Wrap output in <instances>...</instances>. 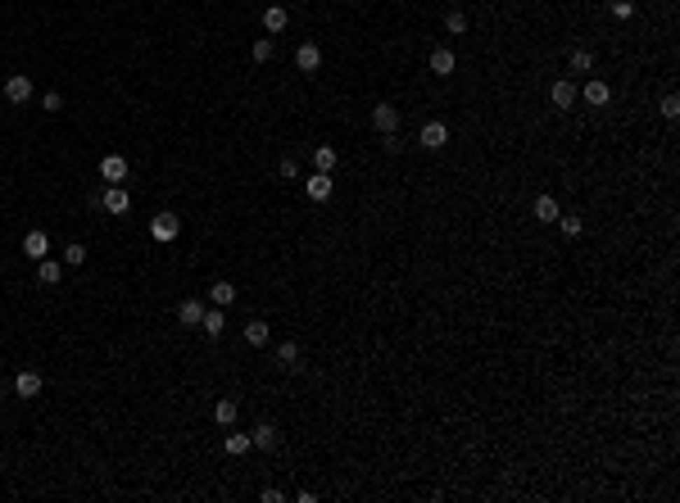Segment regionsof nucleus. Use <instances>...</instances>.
Here are the masks:
<instances>
[{
    "label": "nucleus",
    "mask_w": 680,
    "mask_h": 503,
    "mask_svg": "<svg viewBox=\"0 0 680 503\" xmlns=\"http://www.w3.org/2000/svg\"><path fill=\"white\" fill-rule=\"evenodd\" d=\"M558 222H562V231H567V236H581V218H571V214L562 218V214H558Z\"/></svg>",
    "instance_id": "obj_35"
},
{
    "label": "nucleus",
    "mask_w": 680,
    "mask_h": 503,
    "mask_svg": "<svg viewBox=\"0 0 680 503\" xmlns=\"http://www.w3.org/2000/svg\"><path fill=\"white\" fill-rule=\"evenodd\" d=\"M150 231H155V240H177L181 222H177V214H159L155 222H150Z\"/></svg>",
    "instance_id": "obj_13"
},
{
    "label": "nucleus",
    "mask_w": 680,
    "mask_h": 503,
    "mask_svg": "<svg viewBox=\"0 0 680 503\" xmlns=\"http://www.w3.org/2000/svg\"><path fill=\"white\" fill-rule=\"evenodd\" d=\"M209 299H214L218 308H227V304L236 299V286H232V282H214V286H209Z\"/></svg>",
    "instance_id": "obj_24"
},
{
    "label": "nucleus",
    "mask_w": 680,
    "mask_h": 503,
    "mask_svg": "<svg viewBox=\"0 0 680 503\" xmlns=\"http://www.w3.org/2000/svg\"><path fill=\"white\" fill-rule=\"evenodd\" d=\"M277 168H282V177H286V181H295V177H300V163H295V154H286V159L277 163Z\"/></svg>",
    "instance_id": "obj_31"
},
{
    "label": "nucleus",
    "mask_w": 680,
    "mask_h": 503,
    "mask_svg": "<svg viewBox=\"0 0 680 503\" xmlns=\"http://www.w3.org/2000/svg\"><path fill=\"white\" fill-rule=\"evenodd\" d=\"M277 444H282V431H277L272 422H258V427L250 431V449H263L268 453V449H277Z\"/></svg>",
    "instance_id": "obj_4"
},
{
    "label": "nucleus",
    "mask_w": 680,
    "mask_h": 503,
    "mask_svg": "<svg viewBox=\"0 0 680 503\" xmlns=\"http://www.w3.org/2000/svg\"><path fill=\"white\" fill-rule=\"evenodd\" d=\"M100 177L109 181V186L127 181V159H123V154H104V159H100Z\"/></svg>",
    "instance_id": "obj_5"
},
{
    "label": "nucleus",
    "mask_w": 680,
    "mask_h": 503,
    "mask_svg": "<svg viewBox=\"0 0 680 503\" xmlns=\"http://www.w3.org/2000/svg\"><path fill=\"white\" fill-rule=\"evenodd\" d=\"M127 205H132V195H127L123 186H109V191L100 195V209H109V214H127Z\"/></svg>",
    "instance_id": "obj_14"
},
{
    "label": "nucleus",
    "mask_w": 680,
    "mask_h": 503,
    "mask_svg": "<svg viewBox=\"0 0 680 503\" xmlns=\"http://www.w3.org/2000/svg\"><path fill=\"white\" fill-rule=\"evenodd\" d=\"M295 69H300V73H318V69H322V50H318V41H304L300 50H295Z\"/></svg>",
    "instance_id": "obj_6"
},
{
    "label": "nucleus",
    "mask_w": 680,
    "mask_h": 503,
    "mask_svg": "<svg viewBox=\"0 0 680 503\" xmlns=\"http://www.w3.org/2000/svg\"><path fill=\"white\" fill-rule=\"evenodd\" d=\"M467 27H472V18H467L463 9H449V14H445V32H449V36H463Z\"/></svg>",
    "instance_id": "obj_22"
},
{
    "label": "nucleus",
    "mask_w": 680,
    "mask_h": 503,
    "mask_svg": "<svg viewBox=\"0 0 680 503\" xmlns=\"http://www.w3.org/2000/svg\"><path fill=\"white\" fill-rule=\"evenodd\" d=\"M662 118H680V95H662Z\"/></svg>",
    "instance_id": "obj_32"
},
{
    "label": "nucleus",
    "mask_w": 680,
    "mask_h": 503,
    "mask_svg": "<svg viewBox=\"0 0 680 503\" xmlns=\"http://www.w3.org/2000/svg\"><path fill=\"white\" fill-rule=\"evenodd\" d=\"M5 100L9 104H27V100H32V77H27V73L5 77Z\"/></svg>",
    "instance_id": "obj_2"
},
{
    "label": "nucleus",
    "mask_w": 680,
    "mask_h": 503,
    "mask_svg": "<svg viewBox=\"0 0 680 503\" xmlns=\"http://www.w3.org/2000/svg\"><path fill=\"white\" fill-rule=\"evenodd\" d=\"M313 163H318V172H331L336 168V145H318V150H313Z\"/></svg>",
    "instance_id": "obj_25"
},
{
    "label": "nucleus",
    "mask_w": 680,
    "mask_h": 503,
    "mask_svg": "<svg viewBox=\"0 0 680 503\" xmlns=\"http://www.w3.org/2000/svg\"><path fill=\"white\" fill-rule=\"evenodd\" d=\"M417 141L426 145V150H445V141H449V128L440 118H431V123H422V132H417Z\"/></svg>",
    "instance_id": "obj_3"
},
{
    "label": "nucleus",
    "mask_w": 680,
    "mask_h": 503,
    "mask_svg": "<svg viewBox=\"0 0 680 503\" xmlns=\"http://www.w3.org/2000/svg\"><path fill=\"white\" fill-rule=\"evenodd\" d=\"M277 367H282V372H300V345L295 340H286V345H277Z\"/></svg>",
    "instance_id": "obj_12"
},
{
    "label": "nucleus",
    "mask_w": 680,
    "mask_h": 503,
    "mask_svg": "<svg viewBox=\"0 0 680 503\" xmlns=\"http://www.w3.org/2000/svg\"><path fill=\"white\" fill-rule=\"evenodd\" d=\"M200 317H204V304H200V299H181L177 304V322L181 326H200Z\"/></svg>",
    "instance_id": "obj_17"
},
{
    "label": "nucleus",
    "mask_w": 680,
    "mask_h": 503,
    "mask_svg": "<svg viewBox=\"0 0 680 503\" xmlns=\"http://www.w3.org/2000/svg\"><path fill=\"white\" fill-rule=\"evenodd\" d=\"M454 69H458L454 50H449V46H436V50H431V73H436V77H449Z\"/></svg>",
    "instance_id": "obj_10"
},
{
    "label": "nucleus",
    "mask_w": 680,
    "mask_h": 503,
    "mask_svg": "<svg viewBox=\"0 0 680 503\" xmlns=\"http://www.w3.org/2000/svg\"><path fill=\"white\" fill-rule=\"evenodd\" d=\"M36 277H41V286H60L64 268L55 263V259H36Z\"/></svg>",
    "instance_id": "obj_19"
},
{
    "label": "nucleus",
    "mask_w": 680,
    "mask_h": 503,
    "mask_svg": "<svg viewBox=\"0 0 680 503\" xmlns=\"http://www.w3.org/2000/svg\"><path fill=\"white\" fill-rule=\"evenodd\" d=\"M223 449L241 458V453H250V435H227V440H223Z\"/></svg>",
    "instance_id": "obj_28"
},
{
    "label": "nucleus",
    "mask_w": 680,
    "mask_h": 503,
    "mask_svg": "<svg viewBox=\"0 0 680 503\" xmlns=\"http://www.w3.org/2000/svg\"><path fill=\"white\" fill-rule=\"evenodd\" d=\"M46 249H50V236H46L41 227H32V231L23 236V254H27V259L36 263V259H46Z\"/></svg>",
    "instance_id": "obj_7"
},
{
    "label": "nucleus",
    "mask_w": 680,
    "mask_h": 503,
    "mask_svg": "<svg viewBox=\"0 0 680 503\" xmlns=\"http://www.w3.org/2000/svg\"><path fill=\"white\" fill-rule=\"evenodd\" d=\"M14 390H18V399H36L41 394V372H18Z\"/></svg>",
    "instance_id": "obj_16"
},
{
    "label": "nucleus",
    "mask_w": 680,
    "mask_h": 503,
    "mask_svg": "<svg viewBox=\"0 0 680 503\" xmlns=\"http://www.w3.org/2000/svg\"><path fill=\"white\" fill-rule=\"evenodd\" d=\"M223 326H227V317H223V308H204V317H200V331L209 336V340H218V336H223Z\"/></svg>",
    "instance_id": "obj_11"
},
{
    "label": "nucleus",
    "mask_w": 680,
    "mask_h": 503,
    "mask_svg": "<svg viewBox=\"0 0 680 503\" xmlns=\"http://www.w3.org/2000/svg\"><path fill=\"white\" fill-rule=\"evenodd\" d=\"M263 27H268V32H286V27H291V14H286L282 5L263 9Z\"/></svg>",
    "instance_id": "obj_18"
},
{
    "label": "nucleus",
    "mask_w": 680,
    "mask_h": 503,
    "mask_svg": "<svg viewBox=\"0 0 680 503\" xmlns=\"http://www.w3.org/2000/svg\"><path fill=\"white\" fill-rule=\"evenodd\" d=\"M236 418H241V404H236V399H218L214 404V422H218V427H236Z\"/></svg>",
    "instance_id": "obj_15"
},
{
    "label": "nucleus",
    "mask_w": 680,
    "mask_h": 503,
    "mask_svg": "<svg viewBox=\"0 0 680 503\" xmlns=\"http://www.w3.org/2000/svg\"><path fill=\"white\" fill-rule=\"evenodd\" d=\"M535 218H540V222H558V200H553V195H535Z\"/></svg>",
    "instance_id": "obj_23"
},
{
    "label": "nucleus",
    "mask_w": 680,
    "mask_h": 503,
    "mask_svg": "<svg viewBox=\"0 0 680 503\" xmlns=\"http://www.w3.org/2000/svg\"><path fill=\"white\" fill-rule=\"evenodd\" d=\"M576 100H581V91H576V82H567V77L549 86V104H553V109H576Z\"/></svg>",
    "instance_id": "obj_1"
},
{
    "label": "nucleus",
    "mask_w": 680,
    "mask_h": 503,
    "mask_svg": "<svg viewBox=\"0 0 680 503\" xmlns=\"http://www.w3.org/2000/svg\"><path fill=\"white\" fill-rule=\"evenodd\" d=\"M608 5H612V14H617V18H630V14H635V0H608Z\"/></svg>",
    "instance_id": "obj_33"
},
{
    "label": "nucleus",
    "mask_w": 680,
    "mask_h": 503,
    "mask_svg": "<svg viewBox=\"0 0 680 503\" xmlns=\"http://www.w3.org/2000/svg\"><path fill=\"white\" fill-rule=\"evenodd\" d=\"M268 336H272V331H268V322H258V317L245 322V345H254V350H258V345H268Z\"/></svg>",
    "instance_id": "obj_21"
},
{
    "label": "nucleus",
    "mask_w": 680,
    "mask_h": 503,
    "mask_svg": "<svg viewBox=\"0 0 680 503\" xmlns=\"http://www.w3.org/2000/svg\"><path fill=\"white\" fill-rule=\"evenodd\" d=\"M381 137H386V141H381V150H386V154H399V132H381Z\"/></svg>",
    "instance_id": "obj_34"
},
{
    "label": "nucleus",
    "mask_w": 680,
    "mask_h": 503,
    "mask_svg": "<svg viewBox=\"0 0 680 503\" xmlns=\"http://www.w3.org/2000/svg\"><path fill=\"white\" fill-rule=\"evenodd\" d=\"M304 191H309V200H331L336 181H331V172H313V177L304 181Z\"/></svg>",
    "instance_id": "obj_9"
},
{
    "label": "nucleus",
    "mask_w": 680,
    "mask_h": 503,
    "mask_svg": "<svg viewBox=\"0 0 680 503\" xmlns=\"http://www.w3.org/2000/svg\"><path fill=\"white\" fill-rule=\"evenodd\" d=\"M41 109H46V113H60V109H64V95H60V91H46V95H41Z\"/></svg>",
    "instance_id": "obj_30"
},
{
    "label": "nucleus",
    "mask_w": 680,
    "mask_h": 503,
    "mask_svg": "<svg viewBox=\"0 0 680 503\" xmlns=\"http://www.w3.org/2000/svg\"><path fill=\"white\" fill-rule=\"evenodd\" d=\"M272 50H277L272 36H258V41H254V64H268V60H272Z\"/></svg>",
    "instance_id": "obj_29"
},
{
    "label": "nucleus",
    "mask_w": 680,
    "mask_h": 503,
    "mask_svg": "<svg viewBox=\"0 0 680 503\" xmlns=\"http://www.w3.org/2000/svg\"><path fill=\"white\" fill-rule=\"evenodd\" d=\"M258 499H263V503H282L286 495H282V490H272V485H268V490H263V495H258Z\"/></svg>",
    "instance_id": "obj_36"
},
{
    "label": "nucleus",
    "mask_w": 680,
    "mask_h": 503,
    "mask_svg": "<svg viewBox=\"0 0 680 503\" xmlns=\"http://www.w3.org/2000/svg\"><path fill=\"white\" fill-rule=\"evenodd\" d=\"M608 82H599V77H595V82H585V91H581V100H585V104H608Z\"/></svg>",
    "instance_id": "obj_20"
},
{
    "label": "nucleus",
    "mask_w": 680,
    "mask_h": 503,
    "mask_svg": "<svg viewBox=\"0 0 680 503\" xmlns=\"http://www.w3.org/2000/svg\"><path fill=\"white\" fill-rule=\"evenodd\" d=\"M571 73H590V69H595V55H590V50H571Z\"/></svg>",
    "instance_id": "obj_26"
},
{
    "label": "nucleus",
    "mask_w": 680,
    "mask_h": 503,
    "mask_svg": "<svg viewBox=\"0 0 680 503\" xmlns=\"http://www.w3.org/2000/svg\"><path fill=\"white\" fill-rule=\"evenodd\" d=\"M64 263H69V268H82V263H86V245L69 240V249H64Z\"/></svg>",
    "instance_id": "obj_27"
},
{
    "label": "nucleus",
    "mask_w": 680,
    "mask_h": 503,
    "mask_svg": "<svg viewBox=\"0 0 680 503\" xmlns=\"http://www.w3.org/2000/svg\"><path fill=\"white\" fill-rule=\"evenodd\" d=\"M372 123H377V132H399V109L390 100H381L377 109H372Z\"/></svg>",
    "instance_id": "obj_8"
}]
</instances>
